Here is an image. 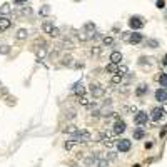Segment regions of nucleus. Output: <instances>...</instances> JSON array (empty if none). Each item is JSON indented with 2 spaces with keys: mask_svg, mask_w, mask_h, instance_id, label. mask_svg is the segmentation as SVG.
<instances>
[{
  "mask_svg": "<svg viewBox=\"0 0 167 167\" xmlns=\"http://www.w3.org/2000/svg\"><path fill=\"white\" fill-rule=\"evenodd\" d=\"M122 40H125L130 45H137L140 42H144V35L139 32H122Z\"/></svg>",
  "mask_w": 167,
  "mask_h": 167,
  "instance_id": "nucleus-1",
  "label": "nucleus"
},
{
  "mask_svg": "<svg viewBox=\"0 0 167 167\" xmlns=\"http://www.w3.org/2000/svg\"><path fill=\"white\" fill-rule=\"evenodd\" d=\"M70 140L75 142V144H87V142L92 140V135H90L89 130H77L75 134L70 135Z\"/></svg>",
  "mask_w": 167,
  "mask_h": 167,
  "instance_id": "nucleus-2",
  "label": "nucleus"
},
{
  "mask_svg": "<svg viewBox=\"0 0 167 167\" xmlns=\"http://www.w3.org/2000/svg\"><path fill=\"white\" fill-rule=\"evenodd\" d=\"M144 25H146V19H144L142 15H132V17L129 19V27H130L132 30H140Z\"/></svg>",
  "mask_w": 167,
  "mask_h": 167,
  "instance_id": "nucleus-3",
  "label": "nucleus"
},
{
  "mask_svg": "<svg viewBox=\"0 0 167 167\" xmlns=\"http://www.w3.org/2000/svg\"><path fill=\"white\" fill-rule=\"evenodd\" d=\"M149 119H150V115L147 112H144V110H139V112L134 115V122H135L137 125H147Z\"/></svg>",
  "mask_w": 167,
  "mask_h": 167,
  "instance_id": "nucleus-4",
  "label": "nucleus"
},
{
  "mask_svg": "<svg viewBox=\"0 0 167 167\" xmlns=\"http://www.w3.org/2000/svg\"><path fill=\"white\" fill-rule=\"evenodd\" d=\"M164 114H166V110L162 109V105H160V107H154L152 110H150V119H152L154 122H160L162 117H164Z\"/></svg>",
  "mask_w": 167,
  "mask_h": 167,
  "instance_id": "nucleus-5",
  "label": "nucleus"
},
{
  "mask_svg": "<svg viewBox=\"0 0 167 167\" xmlns=\"http://www.w3.org/2000/svg\"><path fill=\"white\" fill-rule=\"evenodd\" d=\"M125 129H127L125 122H124L122 119H119V120H115V122H114V125H112V132L115 134V135H120V134L125 132Z\"/></svg>",
  "mask_w": 167,
  "mask_h": 167,
  "instance_id": "nucleus-6",
  "label": "nucleus"
},
{
  "mask_svg": "<svg viewBox=\"0 0 167 167\" xmlns=\"http://www.w3.org/2000/svg\"><path fill=\"white\" fill-rule=\"evenodd\" d=\"M115 146H117V150H119V152H129V150H130V147H132V142H130V140L129 139H120L119 142H117V144H115Z\"/></svg>",
  "mask_w": 167,
  "mask_h": 167,
  "instance_id": "nucleus-7",
  "label": "nucleus"
},
{
  "mask_svg": "<svg viewBox=\"0 0 167 167\" xmlns=\"http://www.w3.org/2000/svg\"><path fill=\"white\" fill-rule=\"evenodd\" d=\"M90 94L94 95V99H100V97H104V87H100L99 84H90Z\"/></svg>",
  "mask_w": 167,
  "mask_h": 167,
  "instance_id": "nucleus-8",
  "label": "nucleus"
},
{
  "mask_svg": "<svg viewBox=\"0 0 167 167\" xmlns=\"http://www.w3.org/2000/svg\"><path fill=\"white\" fill-rule=\"evenodd\" d=\"M155 100L159 102V104H167V89H162V87H159L157 90H155Z\"/></svg>",
  "mask_w": 167,
  "mask_h": 167,
  "instance_id": "nucleus-9",
  "label": "nucleus"
},
{
  "mask_svg": "<svg viewBox=\"0 0 167 167\" xmlns=\"http://www.w3.org/2000/svg\"><path fill=\"white\" fill-rule=\"evenodd\" d=\"M72 94H75L77 97H82V95H85V87L82 85L80 82H77V84H73V87H72Z\"/></svg>",
  "mask_w": 167,
  "mask_h": 167,
  "instance_id": "nucleus-10",
  "label": "nucleus"
},
{
  "mask_svg": "<svg viewBox=\"0 0 167 167\" xmlns=\"http://www.w3.org/2000/svg\"><path fill=\"white\" fill-rule=\"evenodd\" d=\"M84 32H87V35L90 37V39H94V32H95V24L94 22H87L85 25H84V28H82Z\"/></svg>",
  "mask_w": 167,
  "mask_h": 167,
  "instance_id": "nucleus-11",
  "label": "nucleus"
},
{
  "mask_svg": "<svg viewBox=\"0 0 167 167\" xmlns=\"http://www.w3.org/2000/svg\"><path fill=\"white\" fill-rule=\"evenodd\" d=\"M12 25V20L8 17H0V32H5L7 28H10Z\"/></svg>",
  "mask_w": 167,
  "mask_h": 167,
  "instance_id": "nucleus-12",
  "label": "nucleus"
},
{
  "mask_svg": "<svg viewBox=\"0 0 167 167\" xmlns=\"http://www.w3.org/2000/svg\"><path fill=\"white\" fill-rule=\"evenodd\" d=\"M147 92H149V85H147V84H140V85L135 89V95H137V97H144Z\"/></svg>",
  "mask_w": 167,
  "mask_h": 167,
  "instance_id": "nucleus-13",
  "label": "nucleus"
},
{
  "mask_svg": "<svg viewBox=\"0 0 167 167\" xmlns=\"http://www.w3.org/2000/svg\"><path fill=\"white\" fill-rule=\"evenodd\" d=\"M132 135H134V140H140V139H144V137H146V130H144L142 127H135Z\"/></svg>",
  "mask_w": 167,
  "mask_h": 167,
  "instance_id": "nucleus-14",
  "label": "nucleus"
},
{
  "mask_svg": "<svg viewBox=\"0 0 167 167\" xmlns=\"http://www.w3.org/2000/svg\"><path fill=\"white\" fill-rule=\"evenodd\" d=\"M157 82L162 89H167V72H160L157 75Z\"/></svg>",
  "mask_w": 167,
  "mask_h": 167,
  "instance_id": "nucleus-15",
  "label": "nucleus"
},
{
  "mask_svg": "<svg viewBox=\"0 0 167 167\" xmlns=\"http://www.w3.org/2000/svg\"><path fill=\"white\" fill-rule=\"evenodd\" d=\"M144 44H146V47H149V49H159L160 47V42L157 39H147V40H144Z\"/></svg>",
  "mask_w": 167,
  "mask_h": 167,
  "instance_id": "nucleus-16",
  "label": "nucleus"
},
{
  "mask_svg": "<svg viewBox=\"0 0 167 167\" xmlns=\"http://www.w3.org/2000/svg\"><path fill=\"white\" fill-rule=\"evenodd\" d=\"M42 28H44V32H47L49 35H50V32H52L53 28H55V25H53L52 20H45V22L42 24Z\"/></svg>",
  "mask_w": 167,
  "mask_h": 167,
  "instance_id": "nucleus-17",
  "label": "nucleus"
},
{
  "mask_svg": "<svg viewBox=\"0 0 167 167\" xmlns=\"http://www.w3.org/2000/svg\"><path fill=\"white\" fill-rule=\"evenodd\" d=\"M27 37H28V30L27 28H19L17 33H15V39L17 40H25Z\"/></svg>",
  "mask_w": 167,
  "mask_h": 167,
  "instance_id": "nucleus-18",
  "label": "nucleus"
},
{
  "mask_svg": "<svg viewBox=\"0 0 167 167\" xmlns=\"http://www.w3.org/2000/svg\"><path fill=\"white\" fill-rule=\"evenodd\" d=\"M122 59H124V57H122V53L117 52V50L110 53V62H112V64H120V62H122Z\"/></svg>",
  "mask_w": 167,
  "mask_h": 167,
  "instance_id": "nucleus-19",
  "label": "nucleus"
},
{
  "mask_svg": "<svg viewBox=\"0 0 167 167\" xmlns=\"http://www.w3.org/2000/svg\"><path fill=\"white\" fill-rule=\"evenodd\" d=\"M79 104L82 107H89V105H94V102L90 99H89V97H87V95H82V97H79Z\"/></svg>",
  "mask_w": 167,
  "mask_h": 167,
  "instance_id": "nucleus-20",
  "label": "nucleus"
},
{
  "mask_svg": "<svg viewBox=\"0 0 167 167\" xmlns=\"http://www.w3.org/2000/svg\"><path fill=\"white\" fill-rule=\"evenodd\" d=\"M119 65H120V64H112V62H110V64L105 67V72H109V73H117V72H119Z\"/></svg>",
  "mask_w": 167,
  "mask_h": 167,
  "instance_id": "nucleus-21",
  "label": "nucleus"
},
{
  "mask_svg": "<svg viewBox=\"0 0 167 167\" xmlns=\"http://www.w3.org/2000/svg\"><path fill=\"white\" fill-rule=\"evenodd\" d=\"M10 12H12V8H10L8 3H3V5L0 7V15H2V17H7Z\"/></svg>",
  "mask_w": 167,
  "mask_h": 167,
  "instance_id": "nucleus-22",
  "label": "nucleus"
},
{
  "mask_svg": "<svg viewBox=\"0 0 167 167\" xmlns=\"http://www.w3.org/2000/svg\"><path fill=\"white\" fill-rule=\"evenodd\" d=\"M122 80H124V77H122L120 73H114L112 79H110V82H112L114 85H119V84H122Z\"/></svg>",
  "mask_w": 167,
  "mask_h": 167,
  "instance_id": "nucleus-23",
  "label": "nucleus"
},
{
  "mask_svg": "<svg viewBox=\"0 0 167 167\" xmlns=\"http://www.w3.org/2000/svg\"><path fill=\"white\" fill-rule=\"evenodd\" d=\"M102 44L107 45V47L114 45V37H110V35H104V37H102Z\"/></svg>",
  "mask_w": 167,
  "mask_h": 167,
  "instance_id": "nucleus-24",
  "label": "nucleus"
},
{
  "mask_svg": "<svg viewBox=\"0 0 167 167\" xmlns=\"http://www.w3.org/2000/svg\"><path fill=\"white\" fill-rule=\"evenodd\" d=\"M39 13H40V15H44V17L49 15V13H50V7H49V5H42L39 8Z\"/></svg>",
  "mask_w": 167,
  "mask_h": 167,
  "instance_id": "nucleus-25",
  "label": "nucleus"
},
{
  "mask_svg": "<svg viewBox=\"0 0 167 167\" xmlns=\"http://www.w3.org/2000/svg\"><path fill=\"white\" fill-rule=\"evenodd\" d=\"M62 47H64V49H69V50H70V49H73L72 40H70V39H64V40H62Z\"/></svg>",
  "mask_w": 167,
  "mask_h": 167,
  "instance_id": "nucleus-26",
  "label": "nucleus"
},
{
  "mask_svg": "<svg viewBox=\"0 0 167 167\" xmlns=\"http://www.w3.org/2000/svg\"><path fill=\"white\" fill-rule=\"evenodd\" d=\"M77 130H79V129H77L75 125H72V124H70V125H67L65 129H64V132H65V134H75Z\"/></svg>",
  "mask_w": 167,
  "mask_h": 167,
  "instance_id": "nucleus-27",
  "label": "nucleus"
},
{
  "mask_svg": "<svg viewBox=\"0 0 167 167\" xmlns=\"http://www.w3.org/2000/svg\"><path fill=\"white\" fill-rule=\"evenodd\" d=\"M150 60H152V59H149V57H140V59H139V65H146V64H147V65H150V64H152Z\"/></svg>",
  "mask_w": 167,
  "mask_h": 167,
  "instance_id": "nucleus-28",
  "label": "nucleus"
},
{
  "mask_svg": "<svg viewBox=\"0 0 167 167\" xmlns=\"http://www.w3.org/2000/svg\"><path fill=\"white\" fill-rule=\"evenodd\" d=\"M117 73H120L122 77L127 75V73H129V67H127V65H119V72H117Z\"/></svg>",
  "mask_w": 167,
  "mask_h": 167,
  "instance_id": "nucleus-29",
  "label": "nucleus"
},
{
  "mask_svg": "<svg viewBox=\"0 0 167 167\" xmlns=\"http://www.w3.org/2000/svg\"><path fill=\"white\" fill-rule=\"evenodd\" d=\"M72 57H64V59H62V65H67V67H72L73 64H72Z\"/></svg>",
  "mask_w": 167,
  "mask_h": 167,
  "instance_id": "nucleus-30",
  "label": "nucleus"
},
{
  "mask_svg": "<svg viewBox=\"0 0 167 167\" xmlns=\"http://www.w3.org/2000/svg\"><path fill=\"white\" fill-rule=\"evenodd\" d=\"M124 110H125V112H132V114H137V112H139L135 105H125V107H124Z\"/></svg>",
  "mask_w": 167,
  "mask_h": 167,
  "instance_id": "nucleus-31",
  "label": "nucleus"
},
{
  "mask_svg": "<svg viewBox=\"0 0 167 167\" xmlns=\"http://www.w3.org/2000/svg\"><path fill=\"white\" fill-rule=\"evenodd\" d=\"M0 53H2V55L10 53V47H8V45H0Z\"/></svg>",
  "mask_w": 167,
  "mask_h": 167,
  "instance_id": "nucleus-32",
  "label": "nucleus"
},
{
  "mask_svg": "<svg viewBox=\"0 0 167 167\" xmlns=\"http://www.w3.org/2000/svg\"><path fill=\"white\" fill-rule=\"evenodd\" d=\"M50 37H53V39H57V37H60V30L57 28V27H55V28H53L52 32H50Z\"/></svg>",
  "mask_w": 167,
  "mask_h": 167,
  "instance_id": "nucleus-33",
  "label": "nucleus"
},
{
  "mask_svg": "<svg viewBox=\"0 0 167 167\" xmlns=\"http://www.w3.org/2000/svg\"><path fill=\"white\" fill-rule=\"evenodd\" d=\"M65 117H69V119H73V117H75V110H73V109H69V110L65 112Z\"/></svg>",
  "mask_w": 167,
  "mask_h": 167,
  "instance_id": "nucleus-34",
  "label": "nucleus"
},
{
  "mask_svg": "<svg viewBox=\"0 0 167 167\" xmlns=\"http://www.w3.org/2000/svg\"><path fill=\"white\" fill-rule=\"evenodd\" d=\"M115 157H117V155H115L114 152H109V154H105V159H107V160H114Z\"/></svg>",
  "mask_w": 167,
  "mask_h": 167,
  "instance_id": "nucleus-35",
  "label": "nucleus"
},
{
  "mask_svg": "<svg viewBox=\"0 0 167 167\" xmlns=\"http://www.w3.org/2000/svg\"><path fill=\"white\" fill-rule=\"evenodd\" d=\"M73 144H75V142H72V140H69V142H65V146H64V147H65L67 150H70V149L73 147Z\"/></svg>",
  "mask_w": 167,
  "mask_h": 167,
  "instance_id": "nucleus-36",
  "label": "nucleus"
},
{
  "mask_svg": "<svg viewBox=\"0 0 167 167\" xmlns=\"http://www.w3.org/2000/svg\"><path fill=\"white\" fill-rule=\"evenodd\" d=\"M155 5H157V8H164V7H166V2H164V0H157Z\"/></svg>",
  "mask_w": 167,
  "mask_h": 167,
  "instance_id": "nucleus-37",
  "label": "nucleus"
},
{
  "mask_svg": "<svg viewBox=\"0 0 167 167\" xmlns=\"http://www.w3.org/2000/svg\"><path fill=\"white\" fill-rule=\"evenodd\" d=\"M27 2H28V0H13V3H15V5H25Z\"/></svg>",
  "mask_w": 167,
  "mask_h": 167,
  "instance_id": "nucleus-38",
  "label": "nucleus"
},
{
  "mask_svg": "<svg viewBox=\"0 0 167 167\" xmlns=\"http://www.w3.org/2000/svg\"><path fill=\"white\" fill-rule=\"evenodd\" d=\"M160 64H162L164 67H167V53L164 55V57H162V60H160Z\"/></svg>",
  "mask_w": 167,
  "mask_h": 167,
  "instance_id": "nucleus-39",
  "label": "nucleus"
},
{
  "mask_svg": "<svg viewBox=\"0 0 167 167\" xmlns=\"http://www.w3.org/2000/svg\"><path fill=\"white\" fill-rule=\"evenodd\" d=\"M92 117H95V119H97V117H100V110H94V112H92Z\"/></svg>",
  "mask_w": 167,
  "mask_h": 167,
  "instance_id": "nucleus-40",
  "label": "nucleus"
},
{
  "mask_svg": "<svg viewBox=\"0 0 167 167\" xmlns=\"http://www.w3.org/2000/svg\"><path fill=\"white\" fill-rule=\"evenodd\" d=\"M32 12V10H30V8H28V7H27V8H24V10H22V13H24V15H28V13Z\"/></svg>",
  "mask_w": 167,
  "mask_h": 167,
  "instance_id": "nucleus-41",
  "label": "nucleus"
},
{
  "mask_svg": "<svg viewBox=\"0 0 167 167\" xmlns=\"http://www.w3.org/2000/svg\"><path fill=\"white\" fill-rule=\"evenodd\" d=\"M152 146H154L152 142H146V149H150V147H152Z\"/></svg>",
  "mask_w": 167,
  "mask_h": 167,
  "instance_id": "nucleus-42",
  "label": "nucleus"
},
{
  "mask_svg": "<svg viewBox=\"0 0 167 167\" xmlns=\"http://www.w3.org/2000/svg\"><path fill=\"white\" fill-rule=\"evenodd\" d=\"M132 167H140V166H139V164H135V166H132Z\"/></svg>",
  "mask_w": 167,
  "mask_h": 167,
  "instance_id": "nucleus-43",
  "label": "nucleus"
}]
</instances>
